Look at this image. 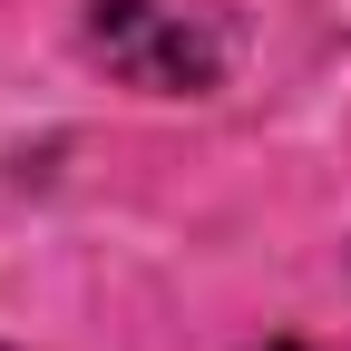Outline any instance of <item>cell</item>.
Masks as SVG:
<instances>
[{
  "label": "cell",
  "mask_w": 351,
  "mask_h": 351,
  "mask_svg": "<svg viewBox=\"0 0 351 351\" xmlns=\"http://www.w3.org/2000/svg\"><path fill=\"white\" fill-rule=\"evenodd\" d=\"M98 49L137 88H205L215 78V49H205L186 20H166L156 0H108V10H98Z\"/></svg>",
  "instance_id": "obj_1"
},
{
  "label": "cell",
  "mask_w": 351,
  "mask_h": 351,
  "mask_svg": "<svg viewBox=\"0 0 351 351\" xmlns=\"http://www.w3.org/2000/svg\"><path fill=\"white\" fill-rule=\"evenodd\" d=\"M263 351H313V341H263Z\"/></svg>",
  "instance_id": "obj_2"
}]
</instances>
